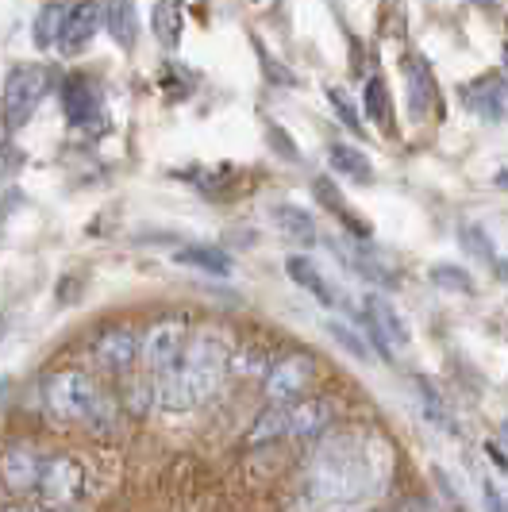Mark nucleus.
I'll list each match as a JSON object with an SVG mask.
<instances>
[{
	"instance_id": "obj_27",
	"label": "nucleus",
	"mask_w": 508,
	"mask_h": 512,
	"mask_svg": "<svg viewBox=\"0 0 508 512\" xmlns=\"http://www.w3.org/2000/svg\"><path fill=\"white\" fill-rule=\"evenodd\" d=\"M428 282H432L435 289H443V293H462V297H470V293L478 289L474 274L455 266V262H435L432 270H428Z\"/></svg>"
},
{
	"instance_id": "obj_28",
	"label": "nucleus",
	"mask_w": 508,
	"mask_h": 512,
	"mask_svg": "<svg viewBox=\"0 0 508 512\" xmlns=\"http://www.w3.org/2000/svg\"><path fill=\"white\" fill-rule=\"evenodd\" d=\"M270 366H274V362H270V355H266V351H262V347H239V351H231L228 355V370L231 374H239V378H258V382H262V378H266V374H270Z\"/></svg>"
},
{
	"instance_id": "obj_6",
	"label": "nucleus",
	"mask_w": 508,
	"mask_h": 512,
	"mask_svg": "<svg viewBox=\"0 0 508 512\" xmlns=\"http://www.w3.org/2000/svg\"><path fill=\"white\" fill-rule=\"evenodd\" d=\"M312 378H316V359L297 351V355H285L270 366V374L262 378V393L270 405H289L312 385Z\"/></svg>"
},
{
	"instance_id": "obj_3",
	"label": "nucleus",
	"mask_w": 508,
	"mask_h": 512,
	"mask_svg": "<svg viewBox=\"0 0 508 512\" xmlns=\"http://www.w3.org/2000/svg\"><path fill=\"white\" fill-rule=\"evenodd\" d=\"M101 389L85 370H54L43 382V405L54 420H89V412L97 409Z\"/></svg>"
},
{
	"instance_id": "obj_10",
	"label": "nucleus",
	"mask_w": 508,
	"mask_h": 512,
	"mask_svg": "<svg viewBox=\"0 0 508 512\" xmlns=\"http://www.w3.org/2000/svg\"><path fill=\"white\" fill-rule=\"evenodd\" d=\"M43 455L31 447V443H16L0 455V478L12 493H31L39 489V478H43Z\"/></svg>"
},
{
	"instance_id": "obj_24",
	"label": "nucleus",
	"mask_w": 508,
	"mask_h": 512,
	"mask_svg": "<svg viewBox=\"0 0 508 512\" xmlns=\"http://www.w3.org/2000/svg\"><path fill=\"white\" fill-rule=\"evenodd\" d=\"M331 251L343 258V262H347V270H355L358 278H366L370 285H393V274H389L385 266H378V262L366 255L362 247H351V243H335V239H331Z\"/></svg>"
},
{
	"instance_id": "obj_21",
	"label": "nucleus",
	"mask_w": 508,
	"mask_h": 512,
	"mask_svg": "<svg viewBox=\"0 0 508 512\" xmlns=\"http://www.w3.org/2000/svg\"><path fill=\"white\" fill-rule=\"evenodd\" d=\"M270 220H274V228H278L285 239H293V243H305V247H312V243L320 239L316 220H312L301 205H274V208H270Z\"/></svg>"
},
{
	"instance_id": "obj_42",
	"label": "nucleus",
	"mask_w": 508,
	"mask_h": 512,
	"mask_svg": "<svg viewBox=\"0 0 508 512\" xmlns=\"http://www.w3.org/2000/svg\"><path fill=\"white\" fill-rule=\"evenodd\" d=\"M4 512H35V509H24V505H12V509H4Z\"/></svg>"
},
{
	"instance_id": "obj_5",
	"label": "nucleus",
	"mask_w": 508,
	"mask_h": 512,
	"mask_svg": "<svg viewBox=\"0 0 508 512\" xmlns=\"http://www.w3.org/2000/svg\"><path fill=\"white\" fill-rule=\"evenodd\" d=\"M89 489V478H85V466L70 455H54V459L43 462V478H39V493L47 505H58V509H74L81 505Z\"/></svg>"
},
{
	"instance_id": "obj_39",
	"label": "nucleus",
	"mask_w": 508,
	"mask_h": 512,
	"mask_svg": "<svg viewBox=\"0 0 508 512\" xmlns=\"http://www.w3.org/2000/svg\"><path fill=\"white\" fill-rule=\"evenodd\" d=\"M493 185H497V189H505V193H508V166H505V170H497V174H493Z\"/></svg>"
},
{
	"instance_id": "obj_12",
	"label": "nucleus",
	"mask_w": 508,
	"mask_h": 512,
	"mask_svg": "<svg viewBox=\"0 0 508 512\" xmlns=\"http://www.w3.org/2000/svg\"><path fill=\"white\" fill-rule=\"evenodd\" d=\"M405 93H408V112L412 120H428L432 116L435 101H439V85L428 66V58L420 54H408L405 58Z\"/></svg>"
},
{
	"instance_id": "obj_14",
	"label": "nucleus",
	"mask_w": 508,
	"mask_h": 512,
	"mask_svg": "<svg viewBox=\"0 0 508 512\" xmlns=\"http://www.w3.org/2000/svg\"><path fill=\"white\" fill-rule=\"evenodd\" d=\"M285 416H289V436L293 439H316L331 428L335 405H331L328 397H305V401L289 405Z\"/></svg>"
},
{
	"instance_id": "obj_9",
	"label": "nucleus",
	"mask_w": 508,
	"mask_h": 512,
	"mask_svg": "<svg viewBox=\"0 0 508 512\" xmlns=\"http://www.w3.org/2000/svg\"><path fill=\"white\" fill-rule=\"evenodd\" d=\"M154 405L166 412H189V409H201L204 405L201 389H197V378L189 374L185 362L170 366V370H162V374L154 378Z\"/></svg>"
},
{
	"instance_id": "obj_43",
	"label": "nucleus",
	"mask_w": 508,
	"mask_h": 512,
	"mask_svg": "<svg viewBox=\"0 0 508 512\" xmlns=\"http://www.w3.org/2000/svg\"><path fill=\"white\" fill-rule=\"evenodd\" d=\"M0 335H4V316H0Z\"/></svg>"
},
{
	"instance_id": "obj_37",
	"label": "nucleus",
	"mask_w": 508,
	"mask_h": 512,
	"mask_svg": "<svg viewBox=\"0 0 508 512\" xmlns=\"http://www.w3.org/2000/svg\"><path fill=\"white\" fill-rule=\"evenodd\" d=\"M435 486H439L443 493H447V501H451V505H455L458 512H466V505H462V493H458V489L451 486V478H447L443 470H435Z\"/></svg>"
},
{
	"instance_id": "obj_44",
	"label": "nucleus",
	"mask_w": 508,
	"mask_h": 512,
	"mask_svg": "<svg viewBox=\"0 0 508 512\" xmlns=\"http://www.w3.org/2000/svg\"><path fill=\"white\" fill-rule=\"evenodd\" d=\"M505 66H508V43H505Z\"/></svg>"
},
{
	"instance_id": "obj_4",
	"label": "nucleus",
	"mask_w": 508,
	"mask_h": 512,
	"mask_svg": "<svg viewBox=\"0 0 508 512\" xmlns=\"http://www.w3.org/2000/svg\"><path fill=\"white\" fill-rule=\"evenodd\" d=\"M362 328L374 339V351H378L385 362H393V351H405L408 347V324L401 320V312L393 308L389 297L381 293H366L362 297Z\"/></svg>"
},
{
	"instance_id": "obj_41",
	"label": "nucleus",
	"mask_w": 508,
	"mask_h": 512,
	"mask_svg": "<svg viewBox=\"0 0 508 512\" xmlns=\"http://www.w3.org/2000/svg\"><path fill=\"white\" fill-rule=\"evenodd\" d=\"M501 443H505V447H508V420H505V424H501Z\"/></svg>"
},
{
	"instance_id": "obj_25",
	"label": "nucleus",
	"mask_w": 508,
	"mask_h": 512,
	"mask_svg": "<svg viewBox=\"0 0 508 512\" xmlns=\"http://www.w3.org/2000/svg\"><path fill=\"white\" fill-rule=\"evenodd\" d=\"M66 12H70L66 0H47V4L39 8V16H35V47H43V51L58 47V35H62V24H66Z\"/></svg>"
},
{
	"instance_id": "obj_2",
	"label": "nucleus",
	"mask_w": 508,
	"mask_h": 512,
	"mask_svg": "<svg viewBox=\"0 0 508 512\" xmlns=\"http://www.w3.org/2000/svg\"><path fill=\"white\" fill-rule=\"evenodd\" d=\"M51 89V70L39 66V62H24V66H12L4 77V89H0V116H4V128L20 131L27 128V120L35 116L39 101L47 97Z\"/></svg>"
},
{
	"instance_id": "obj_16",
	"label": "nucleus",
	"mask_w": 508,
	"mask_h": 512,
	"mask_svg": "<svg viewBox=\"0 0 508 512\" xmlns=\"http://www.w3.org/2000/svg\"><path fill=\"white\" fill-rule=\"evenodd\" d=\"M466 104L482 116V120H505V112H508V89H505V81L497 74H485L478 77L474 85H466Z\"/></svg>"
},
{
	"instance_id": "obj_18",
	"label": "nucleus",
	"mask_w": 508,
	"mask_h": 512,
	"mask_svg": "<svg viewBox=\"0 0 508 512\" xmlns=\"http://www.w3.org/2000/svg\"><path fill=\"white\" fill-rule=\"evenodd\" d=\"M362 112H366V120L381 131V135H393L397 124H393V97H389V85L381 81L378 74L366 77V85H362Z\"/></svg>"
},
{
	"instance_id": "obj_33",
	"label": "nucleus",
	"mask_w": 508,
	"mask_h": 512,
	"mask_svg": "<svg viewBox=\"0 0 508 512\" xmlns=\"http://www.w3.org/2000/svg\"><path fill=\"white\" fill-rule=\"evenodd\" d=\"M154 405V382L151 378H139V382H131L127 385V409L135 412H147Z\"/></svg>"
},
{
	"instance_id": "obj_17",
	"label": "nucleus",
	"mask_w": 508,
	"mask_h": 512,
	"mask_svg": "<svg viewBox=\"0 0 508 512\" xmlns=\"http://www.w3.org/2000/svg\"><path fill=\"white\" fill-rule=\"evenodd\" d=\"M151 31L154 39H158V47L178 51L181 35H185V0H154Z\"/></svg>"
},
{
	"instance_id": "obj_22",
	"label": "nucleus",
	"mask_w": 508,
	"mask_h": 512,
	"mask_svg": "<svg viewBox=\"0 0 508 512\" xmlns=\"http://www.w3.org/2000/svg\"><path fill=\"white\" fill-rule=\"evenodd\" d=\"M328 162L335 174H343V178L358 181V185H366V181H374V162L366 158V154L351 147V143H331L328 147Z\"/></svg>"
},
{
	"instance_id": "obj_31",
	"label": "nucleus",
	"mask_w": 508,
	"mask_h": 512,
	"mask_svg": "<svg viewBox=\"0 0 508 512\" xmlns=\"http://www.w3.org/2000/svg\"><path fill=\"white\" fill-rule=\"evenodd\" d=\"M420 397H424L428 420H432V424H439L443 432H455V420H451V412H447V405H443V397H439V393H435L428 382H420Z\"/></svg>"
},
{
	"instance_id": "obj_30",
	"label": "nucleus",
	"mask_w": 508,
	"mask_h": 512,
	"mask_svg": "<svg viewBox=\"0 0 508 512\" xmlns=\"http://www.w3.org/2000/svg\"><path fill=\"white\" fill-rule=\"evenodd\" d=\"M324 97H328V104H331V112L339 116V124L347 131H355V135H362V116H358V108H355V101L347 97V89H339V85H328L324 89Z\"/></svg>"
},
{
	"instance_id": "obj_13",
	"label": "nucleus",
	"mask_w": 508,
	"mask_h": 512,
	"mask_svg": "<svg viewBox=\"0 0 508 512\" xmlns=\"http://www.w3.org/2000/svg\"><path fill=\"white\" fill-rule=\"evenodd\" d=\"M285 274H289V282L297 285V289H305L316 305H324V308L343 305V293H339V289L324 278V270H320V266H316L308 255H289V258H285Z\"/></svg>"
},
{
	"instance_id": "obj_34",
	"label": "nucleus",
	"mask_w": 508,
	"mask_h": 512,
	"mask_svg": "<svg viewBox=\"0 0 508 512\" xmlns=\"http://www.w3.org/2000/svg\"><path fill=\"white\" fill-rule=\"evenodd\" d=\"M254 51H258V62H262V74L270 77L274 85H297V77L289 74V70H285V66L278 62V58H270V54H266V47H262L258 39H254Z\"/></svg>"
},
{
	"instance_id": "obj_29",
	"label": "nucleus",
	"mask_w": 508,
	"mask_h": 512,
	"mask_svg": "<svg viewBox=\"0 0 508 512\" xmlns=\"http://www.w3.org/2000/svg\"><path fill=\"white\" fill-rule=\"evenodd\" d=\"M324 332H328L331 339H335V343H339V347L351 355V359H358V362L370 359V347H366V339H362V335H358L355 328L347 324V320H339V316H328V320H324Z\"/></svg>"
},
{
	"instance_id": "obj_32",
	"label": "nucleus",
	"mask_w": 508,
	"mask_h": 512,
	"mask_svg": "<svg viewBox=\"0 0 508 512\" xmlns=\"http://www.w3.org/2000/svg\"><path fill=\"white\" fill-rule=\"evenodd\" d=\"M458 239H462V247L470 251L474 258H482V262H493L497 266V255H493V243L485 239L482 228H474V224H466V228L458 231Z\"/></svg>"
},
{
	"instance_id": "obj_35",
	"label": "nucleus",
	"mask_w": 508,
	"mask_h": 512,
	"mask_svg": "<svg viewBox=\"0 0 508 512\" xmlns=\"http://www.w3.org/2000/svg\"><path fill=\"white\" fill-rule=\"evenodd\" d=\"M266 139H270V147H274V151H281V158H285V162H297V158H301V154H297V147H293V139L285 135V128H281V124H266Z\"/></svg>"
},
{
	"instance_id": "obj_26",
	"label": "nucleus",
	"mask_w": 508,
	"mask_h": 512,
	"mask_svg": "<svg viewBox=\"0 0 508 512\" xmlns=\"http://www.w3.org/2000/svg\"><path fill=\"white\" fill-rule=\"evenodd\" d=\"M281 436H289V416H285V405H270L247 432V447H266Z\"/></svg>"
},
{
	"instance_id": "obj_20",
	"label": "nucleus",
	"mask_w": 508,
	"mask_h": 512,
	"mask_svg": "<svg viewBox=\"0 0 508 512\" xmlns=\"http://www.w3.org/2000/svg\"><path fill=\"white\" fill-rule=\"evenodd\" d=\"M174 262H181V266H193V270L212 274V278H231V270H235V262H231L228 251H220V247H204V243L178 247V251H174Z\"/></svg>"
},
{
	"instance_id": "obj_8",
	"label": "nucleus",
	"mask_w": 508,
	"mask_h": 512,
	"mask_svg": "<svg viewBox=\"0 0 508 512\" xmlns=\"http://www.w3.org/2000/svg\"><path fill=\"white\" fill-rule=\"evenodd\" d=\"M104 27V0H77L66 12V24L58 35V51L62 54H81L89 51V43L97 39Z\"/></svg>"
},
{
	"instance_id": "obj_11",
	"label": "nucleus",
	"mask_w": 508,
	"mask_h": 512,
	"mask_svg": "<svg viewBox=\"0 0 508 512\" xmlns=\"http://www.w3.org/2000/svg\"><path fill=\"white\" fill-rule=\"evenodd\" d=\"M139 351H143V339L131 332L127 324H116V328H104L97 339H93V355L108 366V370H116V374H127L135 359H139Z\"/></svg>"
},
{
	"instance_id": "obj_40",
	"label": "nucleus",
	"mask_w": 508,
	"mask_h": 512,
	"mask_svg": "<svg viewBox=\"0 0 508 512\" xmlns=\"http://www.w3.org/2000/svg\"><path fill=\"white\" fill-rule=\"evenodd\" d=\"M470 4L482 8V12H493V8H497V0H470Z\"/></svg>"
},
{
	"instance_id": "obj_7",
	"label": "nucleus",
	"mask_w": 508,
	"mask_h": 512,
	"mask_svg": "<svg viewBox=\"0 0 508 512\" xmlns=\"http://www.w3.org/2000/svg\"><path fill=\"white\" fill-rule=\"evenodd\" d=\"M185 339H189V324H185V320H178V316L158 320V324H151V332L143 335V351H139V359L147 362V370L162 374V370H170V366H178L181 362V355H185Z\"/></svg>"
},
{
	"instance_id": "obj_15",
	"label": "nucleus",
	"mask_w": 508,
	"mask_h": 512,
	"mask_svg": "<svg viewBox=\"0 0 508 512\" xmlns=\"http://www.w3.org/2000/svg\"><path fill=\"white\" fill-rule=\"evenodd\" d=\"M104 31L112 35V43L124 54H131L139 47V8L135 0H104Z\"/></svg>"
},
{
	"instance_id": "obj_38",
	"label": "nucleus",
	"mask_w": 508,
	"mask_h": 512,
	"mask_svg": "<svg viewBox=\"0 0 508 512\" xmlns=\"http://www.w3.org/2000/svg\"><path fill=\"white\" fill-rule=\"evenodd\" d=\"M485 455H489V459L497 462V466H501V470H505V474H508V455H505V443H497V439H489V443H485Z\"/></svg>"
},
{
	"instance_id": "obj_1",
	"label": "nucleus",
	"mask_w": 508,
	"mask_h": 512,
	"mask_svg": "<svg viewBox=\"0 0 508 512\" xmlns=\"http://www.w3.org/2000/svg\"><path fill=\"white\" fill-rule=\"evenodd\" d=\"M308 486L324 505H362L381 486V462L362 432L324 436L308 462Z\"/></svg>"
},
{
	"instance_id": "obj_19",
	"label": "nucleus",
	"mask_w": 508,
	"mask_h": 512,
	"mask_svg": "<svg viewBox=\"0 0 508 512\" xmlns=\"http://www.w3.org/2000/svg\"><path fill=\"white\" fill-rule=\"evenodd\" d=\"M312 193H316V201L328 208V212H335V216L343 220V228L351 231L355 239H370V231H374V228H370V220H362L355 208L343 201V193H339V189H335V185H331L328 178H316V181H312Z\"/></svg>"
},
{
	"instance_id": "obj_23",
	"label": "nucleus",
	"mask_w": 508,
	"mask_h": 512,
	"mask_svg": "<svg viewBox=\"0 0 508 512\" xmlns=\"http://www.w3.org/2000/svg\"><path fill=\"white\" fill-rule=\"evenodd\" d=\"M62 108L70 116V124H89V116L97 112V93L85 77H70L62 81Z\"/></svg>"
},
{
	"instance_id": "obj_36",
	"label": "nucleus",
	"mask_w": 508,
	"mask_h": 512,
	"mask_svg": "<svg viewBox=\"0 0 508 512\" xmlns=\"http://www.w3.org/2000/svg\"><path fill=\"white\" fill-rule=\"evenodd\" d=\"M482 501H485V512H508V497L489 478L482 482Z\"/></svg>"
}]
</instances>
